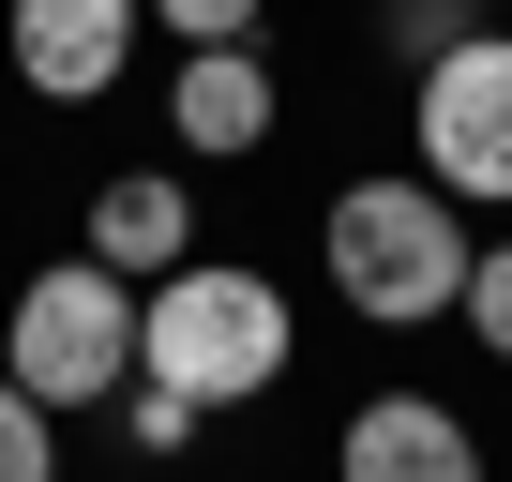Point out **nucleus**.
Returning <instances> with one entry per match:
<instances>
[{"mask_svg":"<svg viewBox=\"0 0 512 482\" xmlns=\"http://www.w3.org/2000/svg\"><path fill=\"white\" fill-rule=\"evenodd\" d=\"M136 16H151V0H16V91H46V106H91V91H121V61H136Z\"/></svg>","mask_w":512,"mask_h":482,"instance_id":"6","label":"nucleus"},{"mask_svg":"<svg viewBox=\"0 0 512 482\" xmlns=\"http://www.w3.org/2000/svg\"><path fill=\"white\" fill-rule=\"evenodd\" d=\"M467 31H497L482 0H392V46H407V61H452Z\"/></svg>","mask_w":512,"mask_h":482,"instance_id":"10","label":"nucleus"},{"mask_svg":"<svg viewBox=\"0 0 512 482\" xmlns=\"http://www.w3.org/2000/svg\"><path fill=\"white\" fill-rule=\"evenodd\" d=\"M196 422H211V407H181V392H151V377L121 392V437H136V452H196Z\"/></svg>","mask_w":512,"mask_h":482,"instance_id":"13","label":"nucleus"},{"mask_svg":"<svg viewBox=\"0 0 512 482\" xmlns=\"http://www.w3.org/2000/svg\"><path fill=\"white\" fill-rule=\"evenodd\" d=\"M467 332H482V362H512V241L467 257Z\"/></svg>","mask_w":512,"mask_h":482,"instance_id":"11","label":"nucleus"},{"mask_svg":"<svg viewBox=\"0 0 512 482\" xmlns=\"http://www.w3.org/2000/svg\"><path fill=\"white\" fill-rule=\"evenodd\" d=\"M76 257H106L121 287H166L181 257H196V196H181V166H121L106 196H91V241Z\"/></svg>","mask_w":512,"mask_h":482,"instance_id":"7","label":"nucleus"},{"mask_svg":"<svg viewBox=\"0 0 512 482\" xmlns=\"http://www.w3.org/2000/svg\"><path fill=\"white\" fill-rule=\"evenodd\" d=\"M407 136H422V181L452 211H512V31H467L452 61H422Z\"/></svg>","mask_w":512,"mask_h":482,"instance_id":"4","label":"nucleus"},{"mask_svg":"<svg viewBox=\"0 0 512 482\" xmlns=\"http://www.w3.org/2000/svg\"><path fill=\"white\" fill-rule=\"evenodd\" d=\"M0 482H61V422H46L16 377H0Z\"/></svg>","mask_w":512,"mask_h":482,"instance_id":"9","label":"nucleus"},{"mask_svg":"<svg viewBox=\"0 0 512 482\" xmlns=\"http://www.w3.org/2000/svg\"><path fill=\"white\" fill-rule=\"evenodd\" d=\"M0 377H16L46 422L61 407H121L136 392V287L106 257H46L16 287V317H0Z\"/></svg>","mask_w":512,"mask_h":482,"instance_id":"3","label":"nucleus"},{"mask_svg":"<svg viewBox=\"0 0 512 482\" xmlns=\"http://www.w3.org/2000/svg\"><path fill=\"white\" fill-rule=\"evenodd\" d=\"M151 16H166L181 46H256V31H272V0H151Z\"/></svg>","mask_w":512,"mask_h":482,"instance_id":"12","label":"nucleus"},{"mask_svg":"<svg viewBox=\"0 0 512 482\" xmlns=\"http://www.w3.org/2000/svg\"><path fill=\"white\" fill-rule=\"evenodd\" d=\"M467 211L407 166V181H347L332 211H317V272H332V302L362 317V332H422V317H467Z\"/></svg>","mask_w":512,"mask_h":482,"instance_id":"2","label":"nucleus"},{"mask_svg":"<svg viewBox=\"0 0 512 482\" xmlns=\"http://www.w3.org/2000/svg\"><path fill=\"white\" fill-rule=\"evenodd\" d=\"M332 482H482V437L437 392H362L332 437Z\"/></svg>","mask_w":512,"mask_h":482,"instance_id":"5","label":"nucleus"},{"mask_svg":"<svg viewBox=\"0 0 512 482\" xmlns=\"http://www.w3.org/2000/svg\"><path fill=\"white\" fill-rule=\"evenodd\" d=\"M166 121H181V151H272V61L256 46H181V76H166Z\"/></svg>","mask_w":512,"mask_h":482,"instance_id":"8","label":"nucleus"},{"mask_svg":"<svg viewBox=\"0 0 512 482\" xmlns=\"http://www.w3.org/2000/svg\"><path fill=\"white\" fill-rule=\"evenodd\" d=\"M302 362V317L256 257H181L166 287H136V377L181 407H256Z\"/></svg>","mask_w":512,"mask_h":482,"instance_id":"1","label":"nucleus"}]
</instances>
